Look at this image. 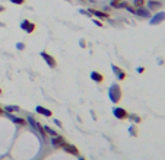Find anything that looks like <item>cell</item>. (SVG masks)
<instances>
[{
	"instance_id": "6da1fadb",
	"label": "cell",
	"mask_w": 165,
	"mask_h": 160,
	"mask_svg": "<svg viewBox=\"0 0 165 160\" xmlns=\"http://www.w3.org/2000/svg\"><path fill=\"white\" fill-rule=\"evenodd\" d=\"M108 96H110V101L113 103H117L120 99H121V89L119 84H111L110 89H108Z\"/></svg>"
},
{
	"instance_id": "7a4b0ae2",
	"label": "cell",
	"mask_w": 165,
	"mask_h": 160,
	"mask_svg": "<svg viewBox=\"0 0 165 160\" xmlns=\"http://www.w3.org/2000/svg\"><path fill=\"white\" fill-rule=\"evenodd\" d=\"M113 115L117 118V120H120V121H123L127 118V111L124 109V108H120V106H116L114 109H113Z\"/></svg>"
},
{
	"instance_id": "3957f363",
	"label": "cell",
	"mask_w": 165,
	"mask_h": 160,
	"mask_svg": "<svg viewBox=\"0 0 165 160\" xmlns=\"http://www.w3.org/2000/svg\"><path fill=\"white\" fill-rule=\"evenodd\" d=\"M40 55H41L42 58L45 60V63L48 64V67H51V69H54V67L57 66V64H56V58H54L53 55H50L48 52H45V51H41V52H40Z\"/></svg>"
},
{
	"instance_id": "277c9868",
	"label": "cell",
	"mask_w": 165,
	"mask_h": 160,
	"mask_svg": "<svg viewBox=\"0 0 165 160\" xmlns=\"http://www.w3.org/2000/svg\"><path fill=\"white\" fill-rule=\"evenodd\" d=\"M61 149H63L66 153H69V154L79 156V150H78V147H76V146H73V144H67V143H64V144L61 146Z\"/></svg>"
},
{
	"instance_id": "5b68a950",
	"label": "cell",
	"mask_w": 165,
	"mask_h": 160,
	"mask_svg": "<svg viewBox=\"0 0 165 160\" xmlns=\"http://www.w3.org/2000/svg\"><path fill=\"white\" fill-rule=\"evenodd\" d=\"M165 21V12H159V13H156L151 21H149V23L152 25V26H155V25H159V23H162Z\"/></svg>"
},
{
	"instance_id": "8992f818",
	"label": "cell",
	"mask_w": 165,
	"mask_h": 160,
	"mask_svg": "<svg viewBox=\"0 0 165 160\" xmlns=\"http://www.w3.org/2000/svg\"><path fill=\"white\" fill-rule=\"evenodd\" d=\"M21 28L25 31V32H28V34H32L34 31H35V25L32 23V22H29V21H24L22 23H21Z\"/></svg>"
},
{
	"instance_id": "52a82bcc",
	"label": "cell",
	"mask_w": 165,
	"mask_h": 160,
	"mask_svg": "<svg viewBox=\"0 0 165 160\" xmlns=\"http://www.w3.org/2000/svg\"><path fill=\"white\" fill-rule=\"evenodd\" d=\"M64 143H66V140H64V137H63V135H59V134H57V135L51 137V144H53L54 147H57V149H59V147H61Z\"/></svg>"
},
{
	"instance_id": "ba28073f",
	"label": "cell",
	"mask_w": 165,
	"mask_h": 160,
	"mask_svg": "<svg viewBox=\"0 0 165 160\" xmlns=\"http://www.w3.org/2000/svg\"><path fill=\"white\" fill-rule=\"evenodd\" d=\"M28 122H31V125H32L34 128H37L38 131H40V134H41V135H42V138H45V135H47V134H45V131H44V128H42L41 125L38 124V121H35V120H34V118H32V117H28Z\"/></svg>"
},
{
	"instance_id": "9c48e42d",
	"label": "cell",
	"mask_w": 165,
	"mask_h": 160,
	"mask_svg": "<svg viewBox=\"0 0 165 160\" xmlns=\"http://www.w3.org/2000/svg\"><path fill=\"white\" fill-rule=\"evenodd\" d=\"M111 70H113V73L116 74V77H117L119 80H124V79H126V73H124L120 67H117V66H114V64H113V66H111Z\"/></svg>"
},
{
	"instance_id": "30bf717a",
	"label": "cell",
	"mask_w": 165,
	"mask_h": 160,
	"mask_svg": "<svg viewBox=\"0 0 165 160\" xmlns=\"http://www.w3.org/2000/svg\"><path fill=\"white\" fill-rule=\"evenodd\" d=\"M134 15L142 16V18H151L149 9H145V7H137V9H134Z\"/></svg>"
},
{
	"instance_id": "8fae6325",
	"label": "cell",
	"mask_w": 165,
	"mask_h": 160,
	"mask_svg": "<svg viewBox=\"0 0 165 160\" xmlns=\"http://www.w3.org/2000/svg\"><path fill=\"white\" fill-rule=\"evenodd\" d=\"M35 111H37L38 114L44 115V117H47V118H50V117L53 115V112H51L50 109H47V108H44V106H40V105H38V106L35 108Z\"/></svg>"
},
{
	"instance_id": "7c38bea8",
	"label": "cell",
	"mask_w": 165,
	"mask_h": 160,
	"mask_svg": "<svg viewBox=\"0 0 165 160\" xmlns=\"http://www.w3.org/2000/svg\"><path fill=\"white\" fill-rule=\"evenodd\" d=\"M89 12H91V15H94V16H96V18H99V19H108V18H110L108 13L101 12V10H89Z\"/></svg>"
},
{
	"instance_id": "4fadbf2b",
	"label": "cell",
	"mask_w": 165,
	"mask_h": 160,
	"mask_svg": "<svg viewBox=\"0 0 165 160\" xmlns=\"http://www.w3.org/2000/svg\"><path fill=\"white\" fill-rule=\"evenodd\" d=\"M111 6L116 7V9H126L127 6V1H121V0H111Z\"/></svg>"
},
{
	"instance_id": "5bb4252c",
	"label": "cell",
	"mask_w": 165,
	"mask_h": 160,
	"mask_svg": "<svg viewBox=\"0 0 165 160\" xmlns=\"http://www.w3.org/2000/svg\"><path fill=\"white\" fill-rule=\"evenodd\" d=\"M91 79L94 81H96V83H101V81H104V76L101 73H98V72H92L91 73Z\"/></svg>"
},
{
	"instance_id": "9a60e30c",
	"label": "cell",
	"mask_w": 165,
	"mask_h": 160,
	"mask_svg": "<svg viewBox=\"0 0 165 160\" xmlns=\"http://www.w3.org/2000/svg\"><path fill=\"white\" fill-rule=\"evenodd\" d=\"M148 7H149V10H156V9L161 7V1H158V0H149Z\"/></svg>"
},
{
	"instance_id": "2e32d148",
	"label": "cell",
	"mask_w": 165,
	"mask_h": 160,
	"mask_svg": "<svg viewBox=\"0 0 165 160\" xmlns=\"http://www.w3.org/2000/svg\"><path fill=\"white\" fill-rule=\"evenodd\" d=\"M3 111H6V112H18L19 111V106H15V105H7V106H4V109Z\"/></svg>"
},
{
	"instance_id": "e0dca14e",
	"label": "cell",
	"mask_w": 165,
	"mask_h": 160,
	"mask_svg": "<svg viewBox=\"0 0 165 160\" xmlns=\"http://www.w3.org/2000/svg\"><path fill=\"white\" fill-rule=\"evenodd\" d=\"M10 120L13 121L15 124H19V125H26V121L24 120V118H16V117H12V115H10Z\"/></svg>"
},
{
	"instance_id": "ac0fdd59",
	"label": "cell",
	"mask_w": 165,
	"mask_h": 160,
	"mask_svg": "<svg viewBox=\"0 0 165 160\" xmlns=\"http://www.w3.org/2000/svg\"><path fill=\"white\" fill-rule=\"evenodd\" d=\"M127 118H129V120L131 121V122H134V124H139V122H140V117H139V115H134V114H131V115H127Z\"/></svg>"
},
{
	"instance_id": "d6986e66",
	"label": "cell",
	"mask_w": 165,
	"mask_h": 160,
	"mask_svg": "<svg viewBox=\"0 0 165 160\" xmlns=\"http://www.w3.org/2000/svg\"><path fill=\"white\" fill-rule=\"evenodd\" d=\"M42 128H44V131H45V132H47L48 135H51V137L57 135V132H56V131H54L53 128H50V127H47V125H45V127H42Z\"/></svg>"
},
{
	"instance_id": "ffe728a7",
	"label": "cell",
	"mask_w": 165,
	"mask_h": 160,
	"mask_svg": "<svg viewBox=\"0 0 165 160\" xmlns=\"http://www.w3.org/2000/svg\"><path fill=\"white\" fill-rule=\"evenodd\" d=\"M133 4H134V9H137V7H143V6H145V0H134Z\"/></svg>"
},
{
	"instance_id": "44dd1931",
	"label": "cell",
	"mask_w": 165,
	"mask_h": 160,
	"mask_svg": "<svg viewBox=\"0 0 165 160\" xmlns=\"http://www.w3.org/2000/svg\"><path fill=\"white\" fill-rule=\"evenodd\" d=\"M129 132H130V135H137V130H136V128H134L133 125H131V127L129 128Z\"/></svg>"
},
{
	"instance_id": "7402d4cb",
	"label": "cell",
	"mask_w": 165,
	"mask_h": 160,
	"mask_svg": "<svg viewBox=\"0 0 165 160\" xmlns=\"http://www.w3.org/2000/svg\"><path fill=\"white\" fill-rule=\"evenodd\" d=\"M9 1H12L13 4H18V6H19V4H24V3H25V0H9Z\"/></svg>"
},
{
	"instance_id": "603a6c76",
	"label": "cell",
	"mask_w": 165,
	"mask_h": 160,
	"mask_svg": "<svg viewBox=\"0 0 165 160\" xmlns=\"http://www.w3.org/2000/svg\"><path fill=\"white\" fill-rule=\"evenodd\" d=\"M81 13H82V15H86L88 18L91 16V12H89V10H85V9H82V10H81Z\"/></svg>"
},
{
	"instance_id": "cb8c5ba5",
	"label": "cell",
	"mask_w": 165,
	"mask_h": 160,
	"mask_svg": "<svg viewBox=\"0 0 165 160\" xmlns=\"http://www.w3.org/2000/svg\"><path fill=\"white\" fill-rule=\"evenodd\" d=\"M94 23H95L96 26H99V28L102 26V23H101V21H96V19H94Z\"/></svg>"
},
{
	"instance_id": "d4e9b609",
	"label": "cell",
	"mask_w": 165,
	"mask_h": 160,
	"mask_svg": "<svg viewBox=\"0 0 165 160\" xmlns=\"http://www.w3.org/2000/svg\"><path fill=\"white\" fill-rule=\"evenodd\" d=\"M16 47H18V50H24V48H25V45H24V44H18Z\"/></svg>"
},
{
	"instance_id": "484cf974",
	"label": "cell",
	"mask_w": 165,
	"mask_h": 160,
	"mask_svg": "<svg viewBox=\"0 0 165 160\" xmlns=\"http://www.w3.org/2000/svg\"><path fill=\"white\" fill-rule=\"evenodd\" d=\"M137 72H139V73H143V72H145V69H143V67H139V69H137Z\"/></svg>"
},
{
	"instance_id": "4316f807",
	"label": "cell",
	"mask_w": 165,
	"mask_h": 160,
	"mask_svg": "<svg viewBox=\"0 0 165 160\" xmlns=\"http://www.w3.org/2000/svg\"><path fill=\"white\" fill-rule=\"evenodd\" d=\"M54 122H56V124H57L59 127H61V122H60V121H59V120H54Z\"/></svg>"
},
{
	"instance_id": "83f0119b",
	"label": "cell",
	"mask_w": 165,
	"mask_h": 160,
	"mask_svg": "<svg viewBox=\"0 0 165 160\" xmlns=\"http://www.w3.org/2000/svg\"><path fill=\"white\" fill-rule=\"evenodd\" d=\"M3 112H4V111H3V108H1V106H0V115H1V114H3Z\"/></svg>"
},
{
	"instance_id": "f1b7e54d",
	"label": "cell",
	"mask_w": 165,
	"mask_h": 160,
	"mask_svg": "<svg viewBox=\"0 0 165 160\" xmlns=\"http://www.w3.org/2000/svg\"><path fill=\"white\" fill-rule=\"evenodd\" d=\"M3 10H4V7H3V6H0V12H3Z\"/></svg>"
},
{
	"instance_id": "f546056e",
	"label": "cell",
	"mask_w": 165,
	"mask_h": 160,
	"mask_svg": "<svg viewBox=\"0 0 165 160\" xmlns=\"http://www.w3.org/2000/svg\"><path fill=\"white\" fill-rule=\"evenodd\" d=\"M79 160H85V159H83V157H79Z\"/></svg>"
},
{
	"instance_id": "4dcf8cb0",
	"label": "cell",
	"mask_w": 165,
	"mask_h": 160,
	"mask_svg": "<svg viewBox=\"0 0 165 160\" xmlns=\"http://www.w3.org/2000/svg\"><path fill=\"white\" fill-rule=\"evenodd\" d=\"M0 95H1V89H0Z\"/></svg>"
},
{
	"instance_id": "1f68e13d",
	"label": "cell",
	"mask_w": 165,
	"mask_h": 160,
	"mask_svg": "<svg viewBox=\"0 0 165 160\" xmlns=\"http://www.w3.org/2000/svg\"><path fill=\"white\" fill-rule=\"evenodd\" d=\"M148 1H149V0H148Z\"/></svg>"
}]
</instances>
